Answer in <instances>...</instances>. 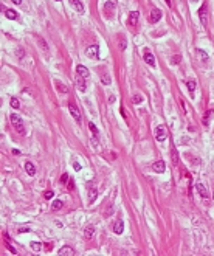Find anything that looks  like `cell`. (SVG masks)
Returning <instances> with one entry per match:
<instances>
[{"label": "cell", "instance_id": "1", "mask_svg": "<svg viewBox=\"0 0 214 256\" xmlns=\"http://www.w3.org/2000/svg\"><path fill=\"white\" fill-rule=\"evenodd\" d=\"M10 120H11V123L14 124L16 131L19 132V134H24V132H25V129H24V121H22V118H20L17 113H11Z\"/></svg>", "mask_w": 214, "mask_h": 256}, {"label": "cell", "instance_id": "2", "mask_svg": "<svg viewBox=\"0 0 214 256\" xmlns=\"http://www.w3.org/2000/svg\"><path fill=\"white\" fill-rule=\"evenodd\" d=\"M68 110H70V113H71V116L75 118L76 123H81V112H79L78 106H76L73 101H70V104H68Z\"/></svg>", "mask_w": 214, "mask_h": 256}, {"label": "cell", "instance_id": "3", "mask_svg": "<svg viewBox=\"0 0 214 256\" xmlns=\"http://www.w3.org/2000/svg\"><path fill=\"white\" fill-rule=\"evenodd\" d=\"M166 137H168V134H166V129L163 127V126L155 127V138H157L158 141H165Z\"/></svg>", "mask_w": 214, "mask_h": 256}, {"label": "cell", "instance_id": "4", "mask_svg": "<svg viewBox=\"0 0 214 256\" xmlns=\"http://www.w3.org/2000/svg\"><path fill=\"white\" fill-rule=\"evenodd\" d=\"M161 16H163V12L160 10H152L151 16H149V22H151V24H157V22L161 19Z\"/></svg>", "mask_w": 214, "mask_h": 256}, {"label": "cell", "instance_id": "5", "mask_svg": "<svg viewBox=\"0 0 214 256\" xmlns=\"http://www.w3.org/2000/svg\"><path fill=\"white\" fill-rule=\"evenodd\" d=\"M199 17H200V22H202L203 26L208 25V19H206V5H202L199 10Z\"/></svg>", "mask_w": 214, "mask_h": 256}, {"label": "cell", "instance_id": "6", "mask_svg": "<svg viewBox=\"0 0 214 256\" xmlns=\"http://www.w3.org/2000/svg\"><path fill=\"white\" fill-rule=\"evenodd\" d=\"M152 169L155 171V172H158V174H163V172H165V169H166L165 161H163V160H158V161H155V163L152 165Z\"/></svg>", "mask_w": 214, "mask_h": 256}, {"label": "cell", "instance_id": "7", "mask_svg": "<svg viewBox=\"0 0 214 256\" xmlns=\"http://www.w3.org/2000/svg\"><path fill=\"white\" fill-rule=\"evenodd\" d=\"M98 53H99L98 45H92V47H89L87 50H85V55H87V57H92V59L98 57Z\"/></svg>", "mask_w": 214, "mask_h": 256}, {"label": "cell", "instance_id": "8", "mask_svg": "<svg viewBox=\"0 0 214 256\" xmlns=\"http://www.w3.org/2000/svg\"><path fill=\"white\" fill-rule=\"evenodd\" d=\"M84 79H85V78H82L81 75H76V78H75L76 87H78L81 92H85V89H87V87H85V81H84Z\"/></svg>", "mask_w": 214, "mask_h": 256}, {"label": "cell", "instance_id": "9", "mask_svg": "<svg viewBox=\"0 0 214 256\" xmlns=\"http://www.w3.org/2000/svg\"><path fill=\"white\" fill-rule=\"evenodd\" d=\"M70 3H71V6H73L75 10L79 12V14H84V5L79 2V0H70Z\"/></svg>", "mask_w": 214, "mask_h": 256}, {"label": "cell", "instance_id": "10", "mask_svg": "<svg viewBox=\"0 0 214 256\" xmlns=\"http://www.w3.org/2000/svg\"><path fill=\"white\" fill-rule=\"evenodd\" d=\"M143 57H144V61H146L151 67H155V57H154V55H152L151 51H146Z\"/></svg>", "mask_w": 214, "mask_h": 256}, {"label": "cell", "instance_id": "11", "mask_svg": "<svg viewBox=\"0 0 214 256\" xmlns=\"http://www.w3.org/2000/svg\"><path fill=\"white\" fill-rule=\"evenodd\" d=\"M76 71H78V75H81L82 78H89L90 76V71L87 67H84V65H78L76 67Z\"/></svg>", "mask_w": 214, "mask_h": 256}, {"label": "cell", "instance_id": "12", "mask_svg": "<svg viewBox=\"0 0 214 256\" xmlns=\"http://www.w3.org/2000/svg\"><path fill=\"white\" fill-rule=\"evenodd\" d=\"M138 17H140L138 11H132L129 14V25H136L138 24Z\"/></svg>", "mask_w": 214, "mask_h": 256}, {"label": "cell", "instance_id": "13", "mask_svg": "<svg viewBox=\"0 0 214 256\" xmlns=\"http://www.w3.org/2000/svg\"><path fill=\"white\" fill-rule=\"evenodd\" d=\"M59 255L61 256H71V255H75V250L71 248V247L65 245V247H62V248L59 250Z\"/></svg>", "mask_w": 214, "mask_h": 256}, {"label": "cell", "instance_id": "14", "mask_svg": "<svg viewBox=\"0 0 214 256\" xmlns=\"http://www.w3.org/2000/svg\"><path fill=\"white\" fill-rule=\"evenodd\" d=\"M195 190H197V192L200 194V197L202 199H208V192H206V188H205L202 183H197V186H195Z\"/></svg>", "mask_w": 214, "mask_h": 256}, {"label": "cell", "instance_id": "15", "mask_svg": "<svg viewBox=\"0 0 214 256\" xmlns=\"http://www.w3.org/2000/svg\"><path fill=\"white\" fill-rule=\"evenodd\" d=\"M25 171H26V174H28V176H34V174H36V168H34V165L31 163V161H26V163H25Z\"/></svg>", "mask_w": 214, "mask_h": 256}, {"label": "cell", "instance_id": "16", "mask_svg": "<svg viewBox=\"0 0 214 256\" xmlns=\"http://www.w3.org/2000/svg\"><path fill=\"white\" fill-rule=\"evenodd\" d=\"M96 197H98V191L95 190L93 186H90V188H89V200H90V203H93Z\"/></svg>", "mask_w": 214, "mask_h": 256}, {"label": "cell", "instance_id": "17", "mask_svg": "<svg viewBox=\"0 0 214 256\" xmlns=\"http://www.w3.org/2000/svg\"><path fill=\"white\" fill-rule=\"evenodd\" d=\"M123 230H124V225H123V222H121V221L115 222V225H113V231H115L116 235H121Z\"/></svg>", "mask_w": 214, "mask_h": 256}, {"label": "cell", "instance_id": "18", "mask_svg": "<svg viewBox=\"0 0 214 256\" xmlns=\"http://www.w3.org/2000/svg\"><path fill=\"white\" fill-rule=\"evenodd\" d=\"M93 233H95V227L90 225V227H87L84 230V237H85V239H90V237L93 236Z\"/></svg>", "mask_w": 214, "mask_h": 256}, {"label": "cell", "instance_id": "19", "mask_svg": "<svg viewBox=\"0 0 214 256\" xmlns=\"http://www.w3.org/2000/svg\"><path fill=\"white\" fill-rule=\"evenodd\" d=\"M5 16H6L10 20H16V19H17V11H14V10H6V11H5Z\"/></svg>", "mask_w": 214, "mask_h": 256}, {"label": "cell", "instance_id": "20", "mask_svg": "<svg viewBox=\"0 0 214 256\" xmlns=\"http://www.w3.org/2000/svg\"><path fill=\"white\" fill-rule=\"evenodd\" d=\"M186 87H188V90H189L191 93H194L195 87H197V84H195L194 79H189V81H186Z\"/></svg>", "mask_w": 214, "mask_h": 256}, {"label": "cell", "instance_id": "21", "mask_svg": "<svg viewBox=\"0 0 214 256\" xmlns=\"http://www.w3.org/2000/svg\"><path fill=\"white\" fill-rule=\"evenodd\" d=\"M171 158H172V163H174L175 166L179 165V154H177L175 147H172V151H171Z\"/></svg>", "mask_w": 214, "mask_h": 256}, {"label": "cell", "instance_id": "22", "mask_svg": "<svg viewBox=\"0 0 214 256\" xmlns=\"http://www.w3.org/2000/svg\"><path fill=\"white\" fill-rule=\"evenodd\" d=\"M195 53H197V56H199V57H200V59H202L203 62H206V61H208V55H206V53H205L203 50H200V48H197V51H195Z\"/></svg>", "mask_w": 214, "mask_h": 256}, {"label": "cell", "instance_id": "23", "mask_svg": "<svg viewBox=\"0 0 214 256\" xmlns=\"http://www.w3.org/2000/svg\"><path fill=\"white\" fill-rule=\"evenodd\" d=\"M118 45H120L121 50H126L127 42H126V37H124V36H120V39H118Z\"/></svg>", "mask_w": 214, "mask_h": 256}, {"label": "cell", "instance_id": "24", "mask_svg": "<svg viewBox=\"0 0 214 256\" xmlns=\"http://www.w3.org/2000/svg\"><path fill=\"white\" fill-rule=\"evenodd\" d=\"M56 87H57V90L61 92V93H68V89L62 82H59V81H56Z\"/></svg>", "mask_w": 214, "mask_h": 256}, {"label": "cell", "instance_id": "25", "mask_svg": "<svg viewBox=\"0 0 214 256\" xmlns=\"http://www.w3.org/2000/svg\"><path fill=\"white\" fill-rule=\"evenodd\" d=\"M37 44L40 45V48H42L44 51H48V45H47V42H45L42 37H37Z\"/></svg>", "mask_w": 214, "mask_h": 256}, {"label": "cell", "instance_id": "26", "mask_svg": "<svg viewBox=\"0 0 214 256\" xmlns=\"http://www.w3.org/2000/svg\"><path fill=\"white\" fill-rule=\"evenodd\" d=\"M62 206H64V202H62V200L56 199V200L53 202V210H61Z\"/></svg>", "mask_w": 214, "mask_h": 256}, {"label": "cell", "instance_id": "27", "mask_svg": "<svg viewBox=\"0 0 214 256\" xmlns=\"http://www.w3.org/2000/svg\"><path fill=\"white\" fill-rule=\"evenodd\" d=\"M115 2H106V5H104V10L109 11V10H115Z\"/></svg>", "mask_w": 214, "mask_h": 256}, {"label": "cell", "instance_id": "28", "mask_svg": "<svg viewBox=\"0 0 214 256\" xmlns=\"http://www.w3.org/2000/svg\"><path fill=\"white\" fill-rule=\"evenodd\" d=\"M31 248H33V251H39L42 248V244L40 242H31Z\"/></svg>", "mask_w": 214, "mask_h": 256}, {"label": "cell", "instance_id": "29", "mask_svg": "<svg viewBox=\"0 0 214 256\" xmlns=\"http://www.w3.org/2000/svg\"><path fill=\"white\" fill-rule=\"evenodd\" d=\"M180 59H181V56H180V55H174V56L171 57V62H172L174 65H177V64L180 62Z\"/></svg>", "mask_w": 214, "mask_h": 256}, {"label": "cell", "instance_id": "30", "mask_svg": "<svg viewBox=\"0 0 214 256\" xmlns=\"http://www.w3.org/2000/svg\"><path fill=\"white\" fill-rule=\"evenodd\" d=\"M132 101H134L135 104H140V102L143 101V96H141L140 93H138V95H134V98H132Z\"/></svg>", "mask_w": 214, "mask_h": 256}, {"label": "cell", "instance_id": "31", "mask_svg": "<svg viewBox=\"0 0 214 256\" xmlns=\"http://www.w3.org/2000/svg\"><path fill=\"white\" fill-rule=\"evenodd\" d=\"M19 106H20L19 101H17L16 98H11V107H12V109H19Z\"/></svg>", "mask_w": 214, "mask_h": 256}, {"label": "cell", "instance_id": "32", "mask_svg": "<svg viewBox=\"0 0 214 256\" xmlns=\"http://www.w3.org/2000/svg\"><path fill=\"white\" fill-rule=\"evenodd\" d=\"M101 81H102V84H110V78H109L107 75H101Z\"/></svg>", "mask_w": 214, "mask_h": 256}, {"label": "cell", "instance_id": "33", "mask_svg": "<svg viewBox=\"0 0 214 256\" xmlns=\"http://www.w3.org/2000/svg\"><path fill=\"white\" fill-rule=\"evenodd\" d=\"M53 196H54V192H53L51 190H50V191H45V194H44V197H45V199H51Z\"/></svg>", "mask_w": 214, "mask_h": 256}, {"label": "cell", "instance_id": "34", "mask_svg": "<svg viewBox=\"0 0 214 256\" xmlns=\"http://www.w3.org/2000/svg\"><path fill=\"white\" fill-rule=\"evenodd\" d=\"M89 127L92 129V132H93V134H98V129H96V126H95L93 123H89Z\"/></svg>", "mask_w": 214, "mask_h": 256}, {"label": "cell", "instance_id": "35", "mask_svg": "<svg viewBox=\"0 0 214 256\" xmlns=\"http://www.w3.org/2000/svg\"><path fill=\"white\" fill-rule=\"evenodd\" d=\"M92 145H93L95 147H98V145H99V143H98V140H96V134H95V135L92 137Z\"/></svg>", "mask_w": 214, "mask_h": 256}, {"label": "cell", "instance_id": "36", "mask_svg": "<svg viewBox=\"0 0 214 256\" xmlns=\"http://www.w3.org/2000/svg\"><path fill=\"white\" fill-rule=\"evenodd\" d=\"M61 183H68V176L67 174H64V176L61 177Z\"/></svg>", "mask_w": 214, "mask_h": 256}, {"label": "cell", "instance_id": "37", "mask_svg": "<svg viewBox=\"0 0 214 256\" xmlns=\"http://www.w3.org/2000/svg\"><path fill=\"white\" fill-rule=\"evenodd\" d=\"M67 188H68V190H70V191L73 190V188H75V183H73V180H70V182L67 183Z\"/></svg>", "mask_w": 214, "mask_h": 256}, {"label": "cell", "instance_id": "38", "mask_svg": "<svg viewBox=\"0 0 214 256\" xmlns=\"http://www.w3.org/2000/svg\"><path fill=\"white\" fill-rule=\"evenodd\" d=\"M6 245H8V250H10L12 255H16V253H17V251H16V248H14V247H12V245H10V244H6Z\"/></svg>", "mask_w": 214, "mask_h": 256}, {"label": "cell", "instance_id": "39", "mask_svg": "<svg viewBox=\"0 0 214 256\" xmlns=\"http://www.w3.org/2000/svg\"><path fill=\"white\" fill-rule=\"evenodd\" d=\"M73 168H75V171H81V165L75 161V163H73Z\"/></svg>", "mask_w": 214, "mask_h": 256}, {"label": "cell", "instance_id": "40", "mask_svg": "<svg viewBox=\"0 0 214 256\" xmlns=\"http://www.w3.org/2000/svg\"><path fill=\"white\" fill-rule=\"evenodd\" d=\"M30 228H19V233H28Z\"/></svg>", "mask_w": 214, "mask_h": 256}, {"label": "cell", "instance_id": "41", "mask_svg": "<svg viewBox=\"0 0 214 256\" xmlns=\"http://www.w3.org/2000/svg\"><path fill=\"white\" fill-rule=\"evenodd\" d=\"M17 55H19V57H22V56H25V53H22V50L19 48V51H17Z\"/></svg>", "mask_w": 214, "mask_h": 256}, {"label": "cell", "instance_id": "42", "mask_svg": "<svg viewBox=\"0 0 214 256\" xmlns=\"http://www.w3.org/2000/svg\"><path fill=\"white\" fill-rule=\"evenodd\" d=\"M121 115H123V118H126V110L123 109V107H121Z\"/></svg>", "mask_w": 214, "mask_h": 256}, {"label": "cell", "instance_id": "43", "mask_svg": "<svg viewBox=\"0 0 214 256\" xmlns=\"http://www.w3.org/2000/svg\"><path fill=\"white\" fill-rule=\"evenodd\" d=\"M12 2H14L16 5H20V3H22V0H12Z\"/></svg>", "mask_w": 214, "mask_h": 256}, {"label": "cell", "instance_id": "44", "mask_svg": "<svg viewBox=\"0 0 214 256\" xmlns=\"http://www.w3.org/2000/svg\"><path fill=\"white\" fill-rule=\"evenodd\" d=\"M166 3H168V5H169V6H171V0H166Z\"/></svg>", "mask_w": 214, "mask_h": 256}, {"label": "cell", "instance_id": "45", "mask_svg": "<svg viewBox=\"0 0 214 256\" xmlns=\"http://www.w3.org/2000/svg\"><path fill=\"white\" fill-rule=\"evenodd\" d=\"M191 2H197V0H191Z\"/></svg>", "mask_w": 214, "mask_h": 256}, {"label": "cell", "instance_id": "46", "mask_svg": "<svg viewBox=\"0 0 214 256\" xmlns=\"http://www.w3.org/2000/svg\"><path fill=\"white\" fill-rule=\"evenodd\" d=\"M57 2H59V0H57Z\"/></svg>", "mask_w": 214, "mask_h": 256}]
</instances>
